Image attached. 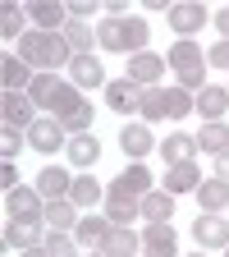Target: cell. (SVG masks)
<instances>
[{
  "mask_svg": "<svg viewBox=\"0 0 229 257\" xmlns=\"http://www.w3.org/2000/svg\"><path fill=\"white\" fill-rule=\"evenodd\" d=\"M28 147L32 152H64V147H69V134H64V124L55 115H42L37 124L28 128Z\"/></svg>",
  "mask_w": 229,
  "mask_h": 257,
  "instance_id": "cell-5",
  "label": "cell"
},
{
  "mask_svg": "<svg viewBox=\"0 0 229 257\" xmlns=\"http://www.w3.org/2000/svg\"><path fill=\"white\" fill-rule=\"evenodd\" d=\"M192 152H197V138H192V134H170L165 143H160L165 166H183V161H192Z\"/></svg>",
  "mask_w": 229,
  "mask_h": 257,
  "instance_id": "cell-30",
  "label": "cell"
},
{
  "mask_svg": "<svg viewBox=\"0 0 229 257\" xmlns=\"http://www.w3.org/2000/svg\"><path fill=\"white\" fill-rule=\"evenodd\" d=\"M197 202H202V211H229V184L224 179H202L197 184Z\"/></svg>",
  "mask_w": 229,
  "mask_h": 257,
  "instance_id": "cell-25",
  "label": "cell"
},
{
  "mask_svg": "<svg viewBox=\"0 0 229 257\" xmlns=\"http://www.w3.org/2000/svg\"><path fill=\"white\" fill-rule=\"evenodd\" d=\"M224 257H229V248H224Z\"/></svg>",
  "mask_w": 229,
  "mask_h": 257,
  "instance_id": "cell-47",
  "label": "cell"
},
{
  "mask_svg": "<svg viewBox=\"0 0 229 257\" xmlns=\"http://www.w3.org/2000/svg\"><path fill=\"white\" fill-rule=\"evenodd\" d=\"M60 87H64V78H55V74H37V78H32V87H28V96L37 101V110H46V115H51Z\"/></svg>",
  "mask_w": 229,
  "mask_h": 257,
  "instance_id": "cell-29",
  "label": "cell"
},
{
  "mask_svg": "<svg viewBox=\"0 0 229 257\" xmlns=\"http://www.w3.org/2000/svg\"><path fill=\"white\" fill-rule=\"evenodd\" d=\"M165 19H170V28L179 32V37H192V32H202L206 28V5H202V0H179V5H170L165 10Z\"/></svg>",
  "mask_w": 229,
  "mask_h": 257,
  "instance_id": "cell-6",
  "label": "cell"
},
{
  "mask_svg": "<svg viewBox=\"0 0 229 257\" xmlns=\"http://www.w3.org/2000/svg\"><path fill=\"white\" fill-rule=\"evenodd\" d=\"M101 252H106V257H138V252H142V234H133L128 225H110Z\"/></svg>",
  "mask_w": 229,
  "mask_h": 257,
  "instance_id": "cell-16",
  "label": "cell"
},
{
  "mask_svg": "<svg viewBox=\"0 0 229 257\" xmlns=\"http://www.w3.org/2000/svg\"><path fill=\"white\" fill-rule=\"evenodd\" d=\"M69 83L74 87H101L106 83V69H101V60H96V55H74L69 60Z\"/></svg>",
  "mask_w": 229,
  "mask_h": 257,
  "instance_id": "cell-14",
  "label": "cell"
},
{
  "mask_svg": "<svg viewBox=\"0 0 229 257\" xmlns=\"http://www.w3.org/2000/svg\"><path fill=\"white\" fill-rule=\"evenodd\" d=\"M142 216V198H133L128 188H119L115 179L106 184V220L110 225H133Z\"/></svg>",
  "mask_w": 229,
  "mask_h": 257,
  "instance_id": "cell-4",
  "label": "cell"
},
{
  "mask_svg": "<svg viewBox=\"0 0 229 257\" xmlns=\"http://www.w3.org/2000/svg\"><path fill=\"white\" fill-rule=\"evenodd\" d=\"M197 184H202V170H197V161H183V166H170L165 170V193H197Z\"/></svg>",
  "mask_w": 229,
  "mask_h": 257,
  "instance_id": "cell-19",
  "label": "cell"
},
{
  "mask_svg": "<svg viewBox=\"0 0 229 257\" xmlns=\"http://www.w3.org/2000/svg\"><path fill=\"white\" fill-rule=\"evenodd\" d=\"M165 64H170L174 74H192V69H206V60H202V46L192 42V37H179V42L170 46Z\"/></svg>",
  "mask_w": 229,
  "mask_h": 257,
  "instance_id": "cell-13",
  "label": "cell"
},
{
  "mask_svg": "<svg viewBox=\"0 0 229 257\" xmlns=\"http://www.w3.org/2000/svg\"><path fill=\"white\" fill-rule=\"evenodd\" d=\"M5 207H10V216H46L42 193H37V188H23V184L5 193Z\"/></svg>",
  "mask_w": 229,
  "mask_h": 257,
  "instance_id": "cell-20",
  "label": "cell"
},
{
  "mask_svg": "<svg viewBox=\"0 0 229 257\" xmlns=\"http://www.w3.org/2000/svg\"><path fill=\"white\" fill-rule=\"evenodd\" d=\"M51 115L64 124V134H69V138H78V134H87V128H92V101H87V96H83V87H74V83H64L60 87V96H55V106H51Z\"/></svg>",
  "mask_w": 229,
  "mask_h": 257,
  "instance_id": "cell-2",
  "label": "cell"
},
{
  "mask_svg": "<svg viewBox=\"0 0 229 257\" xmlns=\"http://www.w3.org/2000/svg\"><path fill=\"white\" fill-rule=\"evenodd\" d=\"M188 115H197V96L183 92L179 83L165 87V119H188Z\"/></svg>",
  "mask_w": 229,
  "mask_h": 257,
  "instance_id": "cell-33",
  "label": "cell"
},
{
  "mask_svg": "<svg viewBox=\"0 0 229 257\" xmlns=\"http://www.w3.org/2000/svg\"><path fill=\"white\" fill-rule=\"evenodd\" d=\"M5 92H19V87H32V78H37V69H32L28 60H19V51H10L5 55Z\"/></svg>",
  "mask_w": 229,
  "mask_h": 257,
  "instance_id": "cell-22",
  "label": "cell"
},
{
  "mask_svg": "<svg viewBox=\"0 0 229 257\" xmlns=\"http://www.w3.org/2000/svg\"><path fill=\"white\" fill-rule=\"evenodd\" d=\"M23 23H28V19L19 14V5H5V19H0V28H5V37H10V42H19L23 32H28Z\"/></svg>",
  "mask_w": 229,
  "mask_h": 257,
  "instance_id": "cell-38",
  "label": "cell"
},
{
  "mask_svg": "<svg viewBox=\"0 0 229 257\" xmlns=\"http://www.w3.org/2000/svg\"><path fill=\"white\" fill-rule=\"evenodd\" d=\"M19 60H28L37 74H55L60 64H69L74 51L69 42H64V32H42V28H32L19 37Z\"/></svg>",
  "mask_w": 229,
  "mask_h": 257,
  "instance_id": "cell-1",
  "label": "cell"
},
{
  "mask_svg": "<svg viewBox=\"0 0 229 257\" xmlns=\"http://www.w3.org/2000/svg\"><path fill=\"white\" fill-rule=\"evenodd\" d=\"M128 83H138V87H160V78H165V60L142 51V55H128Z\"/></svg>",
  "mask_w": 229,
  "mask_h": 257,
  "instance_id": "cell-8",
  "label": "cell"
},
{
  "mask_svg": "<svg viewBox=\"0 0 229 257\" xmlns=\"http://www.w3.org/2000/svg\"><path fill=\"white\" fill-rule=\"evenodd\" d=\"M215 179H224V184H229V152H220V156H215Z\"/></svg>",
  "mask_w": 229,
  "mask_h": 257,
  "instance_id": "cell-42",
  "label": "cell"
},
{
  "mask_svg": "<svg viewBox=\"0 0 229 257\" xmlns=\"http://www.w3.org/2000/svg\"><path fill=\"white\" fill-rule=\"evenodd\" d=\"M192 239H197V248H229V220L220 211H202L197 220H192Z\"/></svg>",
  "mask_w": 229,
  "mask_h": 257,
  "instance_id": "cell-7",
  "label": "cell"
},
{
  "mask_svg": "<svg viewBox=\"0 0 229 257\" xmlns=\"http://www.w3.org/2000/svg\"><path fill=\"white\" fill-rule=\"evenodd\" d=\"M224 110H229V87L206 83V87L197 92V115H206V124H211V119H220Z\"/></svg>",
  "mask_w": 229,
  "mask_h": 257,
  "instance_id": "cell-24",
  "label": "cell"
},
{
  "mask_svg": "<svg viewBox=\"0 0 229 257\" xmlns=\"http://www.w3.org/2000/svg\"><path fill=\"white\" fill-rule=\"evenodd\" d=\"M64 42H69V51H74V55H92L96 32H92L83 19H69V23H64Z\"/></svg>",
  "mask_w": 229,
  "mask_h": 257,
  "instance_id": "cell-34",
  "label": "cell"
},
{
  "mask_svg": "<svg viewBox=\"0 0 229 257\" xmlns=\"http://www.w3.org/2000/svg\"><path fill=\"white\" fill-rule=\"evenodd\" d=\"M115 184L128 188L133 198H147V193H151V170L142 166V161H133V166H124V170L115 175Z\"/></svg>",
  "mask_w": 229,
  "mask_h": 257,
  "instance_id": "cell-28",
  "label": "cell"
},
{
  "mask_svg": "<svg viewBox=\"0 0 229 257\" xmlns=\"http://www.w3.org/2000/svg\"><path fill=\"white\" fill-rule=\"evenodd\" d=\"M206 64H211V69H229V42H215L206 51Z\"/></svg>",
  "mask_w": 229,
  "mask_h": 257,
  "instance_id": "cell-40",
  "label": "cell"
},
{
  "mask_svg": "<svg viewBox=\"0 0 229 257\" xmlns=\"http://www.w3.org/2000/svg\"><path fill=\"white\" fill-rule=\"evenodd\" d=\"M28 19L37 23L42 32H64V23H69V5H60V0H32Z\"/></svg>",
  "mask_w": 229,
  "mask_h": 257,
  "instance_id": "cell-11",
  "label": "cell"
},
{
  "mask_svg": "<svg viewBox=\"0 0 229 257\" xmlns=\"http://www.w3.org/2000/svg\"><path fill=\"white\" fill-rule=\"evenodd\" d=\"M92 257H106V252H92Z\"/></svg>",
  "mask_w": 229,
  "mask_h": 257,
  "instance_id": "cell-46",
  "label": "cell"
},
{
  "mask_svg": "<svg viewBox=\"0 0 229 257\" xmlns=\"http://www.w3.org/2000/svg\"><path fill=\"white\" fill-rule=\"evenodd\" d=\"M142 220H147V225H170V220H174V193L151 188L147 198H142Z\"/></svg>",
  "mask_w": 229,
  "mask_h": 257,
  "instance_id": "cell-17",
  "label": "cell"
},
{
  "mask_svg": "<svg viewBox=\"0 0 229 257\" xmlns=\"http://www.w3.org/2000/svg\"><path fill=\"white\" fill-rule=\"evenodd\" d=\"M69 188H74V179H69V170H64V166H42V175H37V193H42L46 202L69 198Z\"/></svg>",
  "mask_w": 229,
  "mask_h": 257,
  "instance_id": "cell-15",
  "label": "cell"
},
{
  "mask_svg": "<svg viewBox=\"0 0 229 257\" xmlns=\"http://www.w3.org/2000/svg\"><path fill=\"white\" fill-rule=\"evenodd\" d=\"M19 257H46V243H42V248H23Z\"/></svg>",
  "mask_w": 229,
  "mask_h": 257,
  "instance_id": "cell-44",
  "label": "cell"
},
{
  "mask_svg": "<svg viewBox=\"0 0 229 257\" xmlns=\"http://www.w3.org/2000/svg\"><path fill=\"white\" fill-rule=\"evenodd\" d=\"M142 119H165V87H142Z\"/></svg>",
  "mask_w": 229,
  "mask_h": 257,
  "instance_id": "cell-37",
  "label": "cell"
},
{
  "mask_svg": "<svg viewBox=\"0 0 229 257\" xmlns=\"http://www.w3.org/2000/svg\"><path fill=\"white\" fill-rule=\"evenodd\" d=\"M119 147L133 156V161H142L147 152H160V147L151 143V128H147V124H124V128H119Z\"/></svg>",
  "mask_w": 229,
  "mask_h": 257,
  "instance_id": "cell-18",
  "label": "cell"
},
{
  "mask_svg": "<svg viewBox=\"0 0 229 257\" xmlns=\"http://www.w3.org/2000/svg\"><path fill=\"white\" fill-rule=\"evenodd\" d=\"M215 28H220V37L229 42V10H220V14H215Z\"/></svg>",
  "mask_w": 229,
  "mask_h": 257,
  "instance_id": "cell-43",
  "label": "cell"
},
{
  "mask_svg": "<svg viewBox=\"0 0 229 257\" xmlns=\"http://www.w3.org/2000/svg\"><path fill=\"white\" fill-rule=\"evenodd\" d=\"M124 37H128V55H142L147 51V37H151V28L142 14H128L124 19Z\"/></svg>",
  "mask_w": 229,
  "mask_h": 257,
  "instance_id": "cell-35",
  "label": "cell"
},
{
  "mask_svg": "<svg viewBox=\"0 0 229 257\" xmlns=\"http://www.w3.org/2000/svg\"><path fill=\"white\" fill-rule=\"evenodd\" d=\"M106 234H110V220H106V216H83L78 230H74V239H78L83 248H92V252H101Z\"/></svg>",
  "mask_w": 229,
  "mask_h": 257,
  "instance_id": "cell-21",
  "label": "cell"
},
{
  "mask_svg": "<svg viewBox=\"0 0 229 257\" xmlns=\"http://www.w3.org/2000/svg\"><path fill=\"white\" fill-rule=\"evenodd\" d=\"M87 14H92L87 0H69V19H83V23H87Z\"/></svg>",
  "mask_w": 229,
  "mask_h": 257,
  "instance_id": "cell-41",
  "label": "cell"
},
{
  "mask_svg": "<svg viewBox=\"0 0 229 257\" xmlns=\"http://www.w3.org/2000/svg\"><path fill=\"white\" fill-rule=\"evenodd\" d=\"M42 115H37V101L28 92H5V124L10 128H32Z\"/></svg>",
  "mask_w": 229,
  "mask_h": 257,
  "instance_id": "cell-12",
  "label": "cell"
},
{
  "mask_svg": "<svg viewBox=\"0 0 229 257\" xmlns=\"http://www.w3.org/2000/svg\"><path fill=\"white\" fill-rule=\"evenodd\" d=\"M69 202H74V207H96V202H106V184H96L92 175H78L74 188H69Z\"/></svg>",
  "mask_w": 229,
  "mask_h": 257,
  "instance_id": "cell-32",
  "label": "cell"
},
{
  "mask_svg": "<svg viewBox=\"0 0 229 257\" xmlns=\"http://www.w3.org/2000/svg\"><path fill=\"white\" fill-rule=\"evenodd\" d=\"M46 257H78V239L64 234V230H51L46 234Z\"/></svg>",
  "mask_w": 229,
  "mask_h": 257,
  "instance_id": "cell-36",
  "label": "cell"
},
{
  "mask_svg": "<svg viewBox=\"0 0 229 257\" xmlns=\"http://www.w3.org/2000/svg\"><path fill=\"white\" fill-rule=\"evenodd\" d=\"M188 257H206V252H202V248H197V252H188Z\"/></svg>",
  "mask_w": 229,
  "mask_h": 257,
  "instance_id": "cell-45",
  "label": "cell"
},
{
  "mask_svg": "<svg viewBox=\"0 0 229 257\" xmlns=\"http://www.w3.org/2000/svg\"><path fill=\"white\" fill-rule=\"evenodd\" d=\"M197 152H206V156H220V152H229V124H224V119H211V124H202V134H197Z\"/></svg>",
  "mask_w": 229,
  "mask_h": 257,
  "instance_id": "cell-26",
  "label": "cell"
},
{
  "mask_svg": "<svg viewBox=\"0 0 229 257\" xmlns=\"http://www.w3.org/2000/svg\"><path fill=\"white\" fill-rule=\"evenodd\" d=\"M46 216H10V225H5V243L10 248H42L46 243Z\"/></svg>",
  "mask_w": 229,
  "mask_h": 257,
  "instance_id": "cell-3",
  "label": "cell"
},
{
  "mask_svg": "<svg viewBox=\"0 0 229 257\" xmlns=\"http://www.w3.org/2000/svg\"><path fill=\"white\" fill-rule=\"evenodd\" d=\"M46 225L51 230H64V234H74L78 230V207L69 198H60V202H46Z\"/></svg>",
  "mask_w": 229,
  "mask_h": 257,
  "instance_id": "cell-31",
  "label": "cell"
},
{
  "mask_svg": "<svg viewBox=\"0 0 229 257\" xmlns=\"http://www.w3.org/2000/svg\"><path fill=\"white\" fill-rule=\"evenodd\" d=\"M96 46H101V51H124L128 55V37H124V19H101V23H96Z\"/></svg>",
  "mask_w": 229,
  "mask_h": 257,
  "instance_id": "cell-27",
  "label": "cell"
},
{
  "mask_svg": "<svg viewBox=\"0 0 229 257\" xmlns=\"http://www.w3.org/2000/svg\"><path fill=\"white\" fill-rule=\"evenodd\" d=\"M0 152H5V161H14V156H19V128H10V124L0 128Z\"/></svg>",
  "mask_w": 229,
  "mask_h": 257,
  "instance_id": "cell-39",
  "label": "cell"
},
{
  "mask_svg": "<svg viewBox=\"0 0 229 257\" xmlns=\"http://www.w3.org/2000/svg\"><path fill=\"white\" fill-rule=\"evenodd\" d=\"M106 101H110V110H119V115H142V87L128 83V78H110V83H106Z\"/></svg>",
  "mask_w": 229,
  "mask_h": 257,
  "instance_id": "cell-9",
  "label": "cell"
},
{
  "mask_svg": "<svg viewBox=\"0 0 229 257\" xmlns=\"http://www.w3.org/2000/svg\"><path fill=\"white\" fill-rule=\"evenodd\" d=\"M142 257H179L174 225H147L142 230Z\"/></svg>",
  "mask_w": 229,
  "mask_h": 257,
  "instance_id": "cell-10",
  "label": "cell"
},
{
  "mask_svg": "<svg viewBox=\"0 0 229 257\" xmlns=\"http://www.w3.org/2000/svg\"><path fill=\"white\" fill-rule=\"evenodd\" d=\"M64 152H69V161H74L78 170H92L96 161H101V143H96L92 134H78V138H69V147H64Z\"/></svg>",
  "mask_w": 229,
  "mask_h": 257,
  "instance_id": "cell-23",
  "label": "cell"
}]
</instances>
